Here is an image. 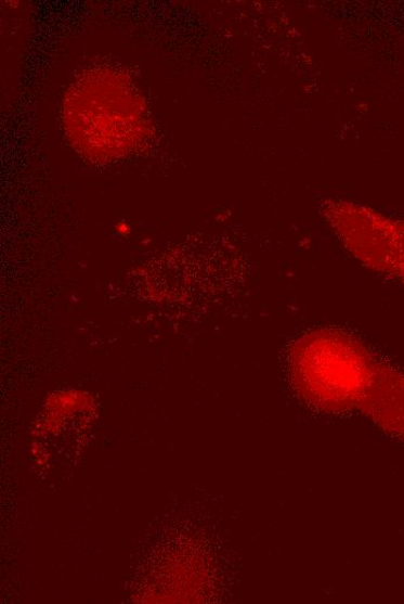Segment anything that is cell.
<instances>
[{
  "label": "cell",
  "mask_w": 404,
  "mask_h": 604,
  "mask_svg": "<svg viewBox=\"0 0 404 604\" xmlns=\"http://www.w3.org/2000/svg\"><path fill=\"white\" fill-rule=\"evenodd\" d=\"M117 78H115L116 81ZM113 87L105 94V79L102 81V97L95 95L94 90L89 95L80 97L77 105L67 107L71 113L68 118L77 133L74 137L79 143L89 146V154H121L122 145L135 143V128L144 126V119L140 116L142 107L138 104V97L128 86Z\"/></svg>",
  "instance_id": "6da1fadb"
}]
</instances>
